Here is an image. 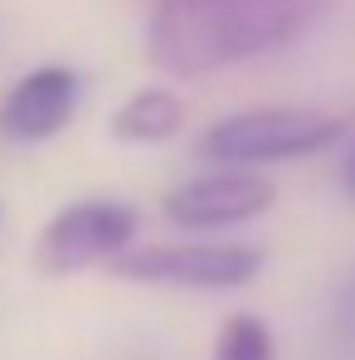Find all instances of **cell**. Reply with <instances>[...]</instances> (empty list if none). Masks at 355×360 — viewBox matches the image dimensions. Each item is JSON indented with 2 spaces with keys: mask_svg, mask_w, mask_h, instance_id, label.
Returning a JSON list of instances; mask_svg holds the SVG:
<instances>
[{
  "mask_svg": "<svg viewBox=\"0 0 355 360\" xmlns=\"http://www.w3.org/2000/svg\"><path fill=\"white\" fill-rule=\"evenodd\" d=\"M336 0H161L151 59L166 73H214L302 39Z\"/></svg>",
  "mask_w": 355,
  "mask_h": 360,
  "instance_id": "6da1fadb",
  "label": "cell"
},
{
  "mask_svg": "<svg viewBox=\"0 0 355 360\" xmlns=\"http://www.w3.org/2000/svg\"><path fill=\"white\" fill-rule=\"evenodd\" d=\"M341 136H346V117H336V112H321V108H258V112H234V117L214 122L200 136V156L224 161V166L297 161V156L326 151Z\"/></svg>",
  "mask_w": 355,
  "mask_h": 360,
  "instance_id": "7a4b0ae2",
  "label": "cell"
},
{
  "mask_svg": "<svg viewBox=\"0 0 355 360\" xmlns=\"http://www.w3.org/2000/svg\"><path fill=\"white\" fill-rule=\"evenodd\" d=\"M268 253L258 243H146L112 258V273L131 283H156V288L224 292V288L253 283Z\"/></svg>",
  "mask_w": 355,
  "mask_h": 360,
  "instance_id": "3957f363",
  "label": "cell"
},
{
  "mask_svg": "<svg viewBox=\"0 0 355 360\" xmlns=\"http://www.w3.org/2000/svg\"><path fill=\"white\" fill-rule=\"evenodd\" d=\"M136 210L122 205V200H83V205H68L49 219V229L39 234V273L63 278V273H78V268H93V263H112L122 258L131 239H136Z\"/></svg>",
  "mask_w": 355,
  "mask_h": 360,
  "instance_id": "277c9868",
  "label": "cell"
},
{
  "mask_svg": "<svg viewBox=\"0 0 355 360\" xmlns=\"http://www.w3.org/2000/svg\"><path fill=\"white\" fill-rule=\"evenodd\" d=\"M278 200L273 180L253 171H214V176L185 180L166 195V219L180 229H229L268 214Z\"/></svg>",
  "mask_w": 355,
  "mask_h": 360,
  "instance_id": "5b68a950",
  "label": "cell"
},
{
  "mask_svg": "<svg viewBox=\"0 0 355 360\" xmlns=\"http://www.w3.org/2000/svg\"><path fill=\"white\" fill-rule=\"evenodd\" d=\"M78 98H83L78 73L63 68V63H44V68L25 73L5 93V103H0V136H10V141H49V136H59L73 122Z\"/></svg>",
  "mask_w": 355,
  "mask_h": 360,
  "instance_id": "8992f818",
  "label": "cell"
},
{
  "mask_svg": "<svg viewBox=\"0 0 355 360\" xmlns=\"http://www.w3.org/2000/svg\"><path fill=\"white\" fill-rule=\"evenodd\" d=\"M180 127H185V103H180L171 88H141L112 112V136L127 146H156V141H171Z\"/></svg>",
  "mask_w": 355,
  "mask_h": 360,
  "instance_id": "52a82bcc",
  "label": "cell"
},
{
  "mask_svg": "<svg viewBox=\"0 0 355 360\" xmlns=\"http://www.w3.org/2000/svg\"><path fill=\"white\" fill-rule=\"evenodd\" d=\"M214 360H273V331L263 316L238 311L224 321L219 341H214Z\"/></svg>",
  "mask_w": 355,
  "mask_h": 360,
  "instance_id": "ba28073f",
  "label": "cell"
},
{
  "mask_svg": "<svg viewBox=\"0 0 355 360\" xmlns=\"http://www.w3.org/2000/svg\"><path fill=\"white\" fill-rule=\"evenodd\" d=\"M336 331H341L346 341H355V278L336 292Z\"/></svg>",
  "mask_w": 355,
  "mask_h": 360,
  "instance_id": "9c48e42d",
  "label": "cell"
},
{
  "mask_svg": "<svg viewBox=\"0 0 355 360\" xmlns=\"http://www.w3.org/2000/svg\"><path fill=\"white\" fill-rule=\"evenodd\" d=\"M346 185H351V195H355V151H351V161H346Z\"/></svg>",
  "mask_w": 355,
  "mask_h": 360,
  "instance_id": "30bf717a",
  "label": "cell"
}]
</instances>
